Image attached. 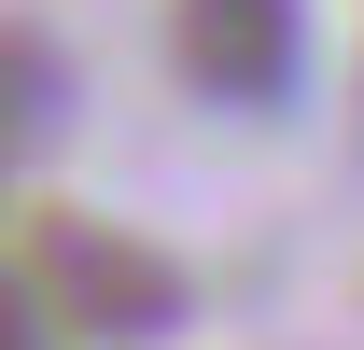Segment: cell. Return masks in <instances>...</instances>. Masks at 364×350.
Wrapping results in <instances>:
<instances>
[{
  "instance_id": "6da1fadb",
  "label": "cell",
  "mask_w": 364,
  "mask_h": 350,
  "mask_svg": "<svg viewBox=\"0 0 364 350\" xmlns=\"http://www.w3.org/2000/svg\"><path fill=\"white\" fill-rule=\"evenodd\" d=\"M14 280H28L43 322H70V336H168L182 322V266L140 253V238H112V224H85V211L28 224V266H14Z\"/></svg>"
},
{
  "instance_id": "7a4b0ae2",
  "label": "cell",
  "mask_w": 364,
  "mask_h": 350,
  "mask_svg": "<svg viewBox=\"0 0 364 350\" xmlns=\"http://www.w3.org/2000/svg\"><path fill=\"white\" fill-rule=\"evenodd\" d=\"M168 70L210 112H294L309 98V0H168Z\"/></svg>"
},
{
  "instance_id": "3957f363",
  "label": "cell",
  "mask_w": 364,
  "mask_h": 350,
  "mask_svg": "<svg viewBox=\"0 0 364 350\" xmlns=\"http://www.w3.org/2000/svg\"><path fill=\"white\" fill-rule=\"evenodd\" d=\"M43 127H56V56L28 28H0V182L43 154Z\"/></svg>"
},
{
  "instance_id": "277c9868",
  "label": "cell",
  "mask_w": 364,
  "mask_h": 350,
  "mask_svg": "<svg viewBox=\"0 0 364 350\" xmlns=\"http://www.w3.org/2000/svg\"><path fill=\"white\" fill-rule=\"evenodd\" d=\"M0 350H56V322H43V295L0 266Z\"/></svg>"
}]
</instances>
